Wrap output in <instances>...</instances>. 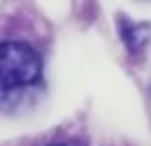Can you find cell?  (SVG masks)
<instances>
[{
	"mask_svg": "<svg viewBox=\"0 0 151 146\" xmlns=\"http://www.w3.org/2000/svg\"><path fill=\"white\" fill-rule=\"evenodd\" d=\"M42 75L40 54L21 40L0 42V104L33 87Z\"/></svg>",
	"mask_w": 151,
	"mask_h": 146,
	"instance_id": "1",
	"label": "cell"
},
{
	"mask_svg": "<svg viewBox=\"0 0 151 146\" xmlns=\"http://www.w3.org/2000/svg\"><path fill=\"white\" fill-rule=\"evenodd\" d=\"M120 35L130 54H142L151 40V24H134V21H120Z\"/></svg>",
	"mask_w": 151,
	"mask_h": 146,
	"instance_id": "2",
	"label": "cell"
},
{
	"mask_svg": "<svg viewBox=\"0 0 151 146\" xmlns=\"http://www.w3.org/2000/svg\"><path fill=\"white\" fill-rule=\"evenodd\" d=\"M57 146H61V144H57Z\"/></svg>",
	"mask_w": 151,
	"mask_h": 146,
	"instance_id": "3",
	"label": "cell"
}]
</instances>
